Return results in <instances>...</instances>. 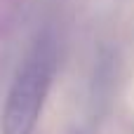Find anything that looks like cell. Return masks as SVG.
Here are the masks:
<instances>
[{"label":"cell","mask_w":134,"mask_h":134,"mask_svg":"<svg viewBox=\"0 0 134 134\" xmlns=\"http://www.w3.org/2000/svg\"><path fill=\"white\" fill-rule=\"evenodd\" d=\"M57 68V49L49 38H42L21 61L14 82L9 87L5 111H2V134H31L45 97L49 92Z\"/></svg>","instance_id":"6da1fadb"}]
</instances>
